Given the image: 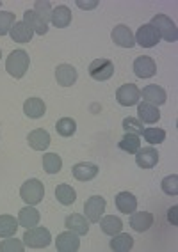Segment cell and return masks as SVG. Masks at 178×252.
<instances>
[{
  "instance_id": "obj_32",
  "label": "cell",
  "mask_w": 178,
  "mask_h": 252,
  "mask_svg": "<svg viewBox=\"0 0 178 252\" xmlns=\"http://www.w3.org/2000/svg\"><path fill=\"white\" fill-rule=\"evenodd\" d=\"M55 130H57V133H59L61 137H71L75 131H77V123H75V119H71V117H63V119L57 121Z\"/></svg>"
},
{
  "instance_id": "obj_14",
  "label": "cell",
  "mask_w": 178,
  "mask_h": 252,
  "mask_svg": "<svg viewBox=\"0 0 178 252\" xmlns=\"http://www.w3.org/2000/svg\"><path fill=\"white\" fill-rule=\"evenodd\" d=\"M141 98L144 99L146 103H151V105H155V107H159V105L166 103L168 94H166V91L160 86H146L141 91Z\"/></svg>"
},
{
  "instance_id": "obj_34",
  "label": "cell",
  "mask_w": 178,
  "mask_h": 252,
  "mask_svg": "<svg viewBox=\"0 0 178 252\" xmlns=\"http://www.w3.org/2000/svg\"><path fill=\"white\" fill-rule=\"evenodd\" d=\"M32 11H34V13H36L45 23L50 22V16H52L50 2H46V0H37V2H34V9Z\"/></svg>"
},
{
  "instance_id": "obj_10",
  "label": "cell",
  "mask_w": 178,
  "mask_h": 252,
  "mask_svg": "<svg viewBox=\"0 0 178 252\" xmlns=\"http://www.w3.org/2000/svg\"><path fill=\"white\" fill-rule=\"evenodd\" d=\"M134 73H136L139 78H151L155 77L157 73V64L151 57L146 55H141L134 61Z\"/></svg>"
},
{
  "instance_id": "obj_42",
  "label": "cell",
  "mask_w": 178,
  "mask_h": 252,
  "mask_svg": "<svg viewBox=\"0 0 178 252\" xmlns=\"http://www.w3.org/2000/svg\"><path fill=\"white\" fill-rule=\"evenodd\" d=\"M0 7H2V2H0Z\"/></svg>"
},
{
  "instance_id": "obj_26",
  "label": "cell",
  "mask_w": 178,
  "mask_h": 252,
  "mask_svg": "<svg viewBox=\"0 0 178 252\" xmlns=\"http://www.w3.org/2000/svg\"><path fill=\"white\" fill-rule=\"evenodd\" d=\"M109 247L114 252H128V251H132V247H134V238L130 234L118 233L112 236Z\"/></svg>"
},
{
  "instance_id": "obj_41",
  "label": "cell",
  "mask_w": 178,
  "mask_h": 252,
  "mask_svg": "<svg viewBox=\"0 0 178 252\" xmlns=\"http://www.w3.org/2000/svg\"><path fill=\"white\" fill-rule=\"evenodd\" d=\"M0 55H2V50H0Z\"/></svg>"
},
{
  "instance_id": "obj_12",
  "label": "cell",
  "mask_w": 178,
  "mask_h": 252,
  "mask_svg": "<svg viewBox=\"0 0 178 252\" xmlns=\"http://www.w3.org/2000/svg\"><path fill=\"white\" fill-rule=\"evenodd\" d=\"M77 69L71 64H61L55 69V80L63 87H71L77 82Z\"/></svg>"
},
{
  "instance_id": "obj_19",
  "label": "cell",
  "mask_w": 178,
  "mask_h": 252,
  "mask_svg": "<svg viewBox=\"0 0 178 252\" xmlns=\"http://www.w3.org/2000/svg\"><path fill=\"white\" fill-rule=\"evenodd\" d=\"M73 176L75 180L78 181H91L96 178V174H98V165H95V163L91 162H80L77 163V165H73Z\"/></svg>"
},
{
  "instance_id": "obj_13",
  "label": "cell",
  "mask_w": 178,
  "mask_h": 252,
  "mask_svg": "<svg viewBox=\"0 0 178 252\" xmlns=\"http://www.w3.org/2000/svg\"><path fill=\"white\" fill-rule=\"evenodd\" d=\"M159 162V151L155 148H142L136 153V163L141 169H153Z\"/></svg>"
},
{
  "instance_id": "obj_7",
  "label": "cell",
  "mask_w": 178,
  "mask_h": 252,
  "mask_svg": "<svg viewBox=\"0 0 178 252\" xmlns=\"http://www.w3.org/2000/svg\"><path fill=\"white\" fill-rule=\"evenodd\" d=\"M116 99H118L119 105L123 107H132V105L139 103L141 99V89L136 86V84H125L116 91Z\"/></svg>"
},
{
  "instance_id": "obj_18",
  "label": "cell",
  "mask_w": 178,
  "mask_h": 252,
  "mask_svg": "<svg viewBox=\"0 0 178 252\" xmlns=\"http://www.w3.org/2000/svg\"><path fill=\"white\" fill-rule=\"evenodd\" d=\"M116 208H118L119 212L125 213V215H132L134 212L137 210V199L134 194L130 192H119L114 199Z\"/></svg>"
},
{
  "instance_id": "obj_38",
  "label": "cell",
  "mask_w": 178,
  "mask_h": 252,
  "mask_svg": "<svg viewBox=\"0 0 178 252\" xmlns=\"http://www.w3.org/2000/svg\"><path fill=\"white\" fill-rule=\"evenodd\" d=\"M23 252L25 251V243L20 242V240L13 238V236H9V238H5L4 242L0 243V252Z\"/></svg>"
},
{
  "instance_id": "obj_27",
  "label": "cell",
  "mask_w": 178,
  "mask_h": 252,
  "mask_svg": "<svg viewBox=\"0 0 178 252\" xmlns=\"http://www.w3.org/2000/svg\"><path fill=\"white\" fill-rule=\"evenodd\" d=\"M11 39L16 41V43H29L34 36V32H32L31 27H27L23 22H16L11 29Z\"/></svg>"
},
{
  "instance_id": "obj_5",
  "label": "cell",
  "mask_w": 178,
  "mask_h": 252,
  "mask_svg": "<svg viewBox=\"0 0 178 252\" xmlns=\"http://www.w3.org/2000/svg\"><path fill=\"white\" fill-rule=\"evenodd\" d=\"M89 75H91V78L96 82L109 80V78L114 75V63L109 61V59H95V61L89 64Z\"/></svg>"
},
{
  "instance_id": "obj_24",
  "label": "cell",
  "mask_w": 178,
  "mask_h": 252,
  "mask_svg": "<svg viewBox=\"0 0 178 252\" xmlns=\"http://www.w3.org/2000/svg\"><path fill=\"white\" fill-rule=\"evenodd\" d=\"M18 224L23 225V227H34V225L39 224V212L36 208H32L31 204L25 208H22L18 213Z\"/></svg>"
},
{
  "instance_id": "obj_40",
  "label": "cell",
  "mask_w": 178,
  "mask_h": 252,
  "mask_svg": "<svg viewBox=\"0 0 178 252\" xmlns=\"http://www.w3.org/2000/svg\"><path fill=\"white\" fill-rule=\"evenodd\" d=\"M177 210H178V208H177V206H173L171 210H169V213H168L169 222H171L173 225H177V224H178V222H177Z\"/></svg>"
},
{
  "instance_id": "obj_35",
  "label": "cell",
  "mask_w": 178,
  "mask_h": 252,
  "mask_svg": "<svg viewBox=\"0 0 178 252\" xmlns=\"http://www.w3.org/2000/svg\"><path fill=\"white\" fill-rule=\"evenodd\" d=\"M14 23H16L14 13H9V11H4V13H0V36H5V34H9Z\"/></svg>"
},
{
  "instance_id": "obj_29",
  "label": "cell",
  "mask_w": 178,
  "mask_h": 252,
  "mask_svg": "<svg viewBox=\"0 0 178 252\" xmlns=\"http://www.w3.org/2000/svg\"><path fill=\"white\" fill-rule=\"evenodd\" d=\"M18 227H20V224L14 217L0 215V238H9V236H14Z\"/></svg>"
},
{
  "instance_id": "obj_22",
  "label": "cell",
  "mask_w": 178,
  "mask_h": 252,
  "mask_svg": "<svg viewBox=\"0 0 178 252\" xmlns=\"http://www.w3.org/2000/svg\"><path fill=\"white\" fill-rule=\"evenodd\" d=\"M50 22H52V25L57 29L68 27L70 23H71V11H70L66 5H57L55 9H52Z\"/></svg>"
},
{
  "instance_id": "obj_8",
  "label": "cell",
  "mask_w": 178,
  "mask_h": 252,
  "mask_svg": "<svg viewBox=\"0 0 178 252\" xmlns=\"http://www.w3.org/2000/svg\"><path fill=\"white\" fill-rule=\"evenodd\" d=\"M104 212H105V199L100 197V195H93L84 204V213H86L87 220L93 222V224H96V222L100 220Z\"/></svg>"
},
{
  "instance_id": "obj_25",
  "label": "cell",
  "mask_w": 178,
  "mask_h": 252,
  "mask_svg": "<svg viewBox=\"0 0 178 252\" xmlns=\"http://www.w3.org/2000/svg\"><path fill=\"white\" fill-rule=\"evenodd\" d=\"M98 222H100L102 231H104L105 234H109V236H114V234L121 233V229H123L121 219L114 215H107V217H104V219H100Z\"/></svg>"
},
{
  "instance_id": "obj_11",
  "label": "cell",
  "mask_w": 178,
  "mask_h": 252,
  "mask_svg": "<svg viewBox=\"0 0 178 252\" xmlns=\"http://www.w3.org/2000/svg\"><path fill=\"white\" fill-rule=\"evenodd\" d=\"M110 36H112V41H114L116 45L121 46V48H132V46L136 45L132 31H130V27L123 25V23H121V25H116Z\"/></svg>"
},
{
  "instance_id": "obj_15",
  "label": "cell",
  "mask_w": 178,
  "mask_h": 252,
  "mask_svg": "<svg viewBox=\"0 0 178 252\" xmlns=\"http://www.w3.org/2000/svg\"><path fill=\"white\" fill-rule=\"evenodd\" d=\"M137 116H139V121L146 123V125H155L160 119L159 108H157L155 105L146 103V101L137 103Z\"/></svg>"
},
{
  "instance_id": "obj_1",
  "label": "cell",
  "mask_w": 178,
  "mask_h": 252,
  "mask_svg": "<svg viewBox=\"0 0 178 252\" xmlns=\"http://www.w3.org/2000/svg\"><path fill=\"white\" fill-rule=\"evenodd\" d=\"M29 64H31V59H29L27 52L25 50H14L5 61V69L13 78H22L27 73Z\"/></svg>"
},
{
  "instance_id": "obj_37",
  "label": "cell",
  "mask_w": 178,
  "mask_h": 252,
  "mask_svg": "<svg viewBox=\"0 0 178 252\" xmlns=\"http://www.w3.org/2000/svg\"><path fill=\"white\" fill-rule=\"evenodd\" d=\"M121 126H123V130L127 131V133H134V135H141L142 130H144V128H142V123L139 121V119H136V117H125Z\"/></svg>"
},
{
  "instance_id": "obj_16",
  "label": "cell",
  "mask_w": 178,
  "mask_h": 252,
  "mask_svg": "<svg viewBox=\"0 0 178 252\" xmlns=\"http://www.w3.org/2000/svg\"><path fill=\"white\" fill-rule=\"evenodd\" d=\"M29 140V146L32 149H36V151H45L48 146H50V135H48V131L43 130V128H36V130H32L27 137Z\"/></svg>"
},
{
  "instance_id": "obj_2",
  "label": "cell",
  "mask_w": 178,
  "mask_h": 252,
  "mask_svg": "<svg viewBox=\"0 0 178 252\" xmlns=\"http://www.w3.org/2000/svg\"><path fill=\"white\" fill-rule=\"evenodd\" d=\"M52 242V234L46 227H29L23 234V243L29 249H45Z\"/></svg>"
},
{
  "instance_id": "obj_23",
  "label": "cell",
  "mask_w": 178,
  "mask_h": 252,
  "mask_svg": "<svg viewBox=\"0 0 178 252\" xmlns=\"http://www.w3.org/2000/svg\"><path fill=\"white\" fill-rule=\"evenodd\" d=\"M23 23L27 25V27L32 29V32H36L39 36H45L46 32H48V27H46V23L43 22L39 16H37L34 11H25L23 13Z\"/></svg>"
},
{
  "instance_id": "obj_36",
  "label": "cell",
  "mask_w": 178,
  "mask_h": 252,
  "mask_svg": "<svg viewBox=\"0 0 178 252\" xmlns=\"http://www.w3.org/2000/svg\"><path fill=\"white\" fill-rule=\"evenodd\" d=\"M160 187H162V192H164L166 195H177L178 194V176L177 174L166 176L164 180H162V183H160Z\"/></svg>"
},
{
  "instance_id": "obj_31",
  "label": "cell",
  "mask_w": 178,
  "mask_h": 252,
  "mask_svg": "<svg viewBox=\"0 0 178 252\" xmlns=\"http://www.w3.org/2000/svg\"><path fill=\"white\" fill-rule=\"evenodd\" d=\"M43 169L48 174H57L63 169V160L57 153H46L43 155Z\"/></svg>"
},
{
  "instance_id": "obj_33",
  "label": "cell",
  "mask_w": 178,
  "mask_h": 252,
  "mask_svg": "<svg viewBox=\"0 0 178 252\" xmlns=\"http://www.w3.org/2000/svg\"><path fill=\"white\" fill-rule=\"evenodd\" d=\"M142 137L150 144H162L166 140V131L162 128H144L142 130Z\"/></svg>"
},
{
  "instance_id": "obj_4",
  "label": "cell",
  "mask_w": 178,
  "mask_h": 252,
  "mask_svg": "<svg viewBox=\"0 0 178 252\" xmlns=\"http://www.w3.org/2000/svg\"><path fill=\"white\" fill-rule=\"evenodd\" d=\"M151 25L155 27V31L159 32L160 37H164L169 43H175L178 39V29L175 25V22L171 18H168L166 14H155L151 18Z\"/></svg>"
},
{
  "instance_id": "obj_28",
  "label": "cell",
  "mask_w": 178,
  "mask_h": 252,
  "mask_svg": "<svg viewBox=\"0 0 178 252\" xmlns=\"http://www.w3.org/2000/svg\"><path fill=\"white\" fill-rule=\"evenodd\" d=\"M118 148L128 155H136L137 151L141 149V140H139V135L125 133V135L121 137V140L118 142Z\"/></svg>"
},
{
  "instance_id": "obj_9",
  "label": "cell",
  "mask_w": 178,
  "mask_h": 252,
  "mask_svg": "<svg viewBox=\"0 0 178 252\" xmlns=\"http://www.w3.org/2000/svg\"><path fill=\"white\" fill-rule=\"evenodd\" d=\"M55 247L59 252H77L80 249V238L73 231H64V233L57 234L55 240Z\"/></svg>"
},
{
  "instance_id": "obj_20",
  "label": "cell",
  "mask_w": 178,
  "mask_h": 252,
  "mask_svg": "<svg viewBox=\"0 0 178 252\" xmlns=\"http://www.w3.org/2000/svg\"><path fill=\"white\" fill-rule=\"evenodd\" d=\"M23 112L31 119H39L46 114V105L41 98H29L23 103Z\"/></svg>"
},
{
  "instance_id": "obj_21",
  "label": "cell",
  "mask_w": 178,
  "mask_h": 252,
  "mask_svg": "<svg viewBox=\"0 0 178 252\" xmlns=\"http://www.w3.org/2000/svg\"><path fill=\"white\" fill-rule=\"evenodd\" d=\"M64 225H66V229L73 231L77 234H87V231H89V222L86 220V217L78 215V213H71L66 217Z\"/></svg>"
},
{
  "instance_id": "obj_30",
  "label": "cell",
  "mask_w": 178,
  "mask_h": 252,
  "mask_svg": "<svg viewBox=\"0 0 178 252\" xmlns=\"http://www.w3.org/2000/svg\"><path fill=\"white\" fill-rule=\"evenodd\" d=\"M55 197H57V201H59L61 204L70 206V204L75 203V199H77V192H75L70 185L63 183V185H57V189H55Z\"/></svg>"
},
{
  "instance_id": "obj_3",
  "label": "cell",
  "mask_w": 178,
  "mask_h": 252,
  "mask_svg": "<svg viewBox=\"0 0 178 252\" xmlns=\"http://www.w3.org/2000/svg\"><path fill=\"white\" fill-rule=\"evenodd\" d=\"M20 197L25 201L27 204L34 206V204H39L45 197V187L39 180L32 178V180H27L22 185L20 189Z\"/></svg>"
},
{
  "instance_id": "obj_6",
  "label": "cell",
  "mask_w": 178,
  "mask_h": 252,
  "mask_svg": "<svg viewBox=\"0 0 178 252\" xmlns=\"http://www.w3.org/2000/svg\"><path fill=\"white\" fill-rule=\"evenodd\" d=\"M134 39H136L137 45H141L142 48H153L160 41V36L151 23H144V25L139 27V31L136 32Z\"/></svg>"
},
{
  "instance_id": "obj_39",
  "label": "cell",
  "mask_w": 178,
  "mask_h": 252,
  "mask_svg": "<svg viewBox=\"0 0 178 252\" xmlns=\"http://www.w3.org/2000/svg\"><path fill=\"white\" fill-rule=\"evenodd\" d=\"M77 5L80 9H95L96 5H98V2H96V0H93V2H80V0H78Z\"/></svg>"
},
{
  "instance_id": "obj_17",
  "label": "cell",
  "mask_w": 178,
  "mask_h": 252,
  "mask_svg": "<svg viewBox=\"0 0 178 252\" xmlns=\"http://www.w3.org/2000/svg\"><path fill=\"white\" fill-rule=\"evenodd\" d=\"M153 225V215L150 212H134L130 217V227L137 233H144Z\"/></svg>"
}]
</instances>
